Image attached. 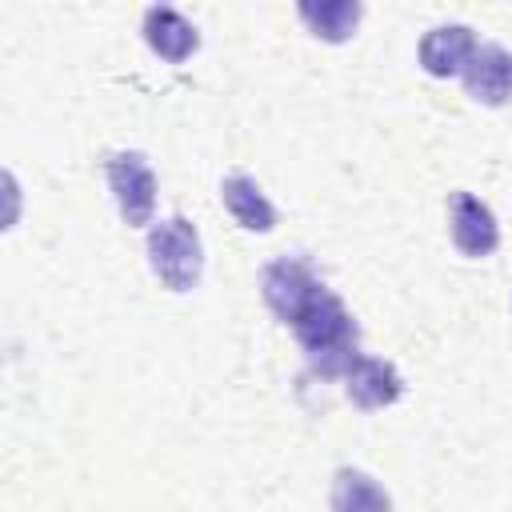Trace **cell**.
<instances>
[{
	"instance_id": "obj_6",
	"label": "cell",
	"mask_w": 512,
	"mask_h": 512,
	"mask_svg": "<svg viewBox=\"0 0 512 512\" xmlns=\"http://www.w3.org/2000/svg\"><path fill=\"white\" fill-rule=\"evenodd\" d=\"M472 52H476V36L468 24H436L420 40V68L428 76H440V80L464 76Z\"/></svg>"
},
{
	"instance_id": "obj_10",
	"label": "cell",
	"mask_w": 512,
	"mask_h": 512,
	"mask_svg": "<svg viewBox=\"0 0 512 512\" xmlns=\"http://www.w3.org/2000/svg\"><path fill=\"white\" fill-rule=\"evenodd\" d=\"M332 512H392V500L368 472L340 468L332 476Z\"/></svg>"
},
{
	"instance_id": "obj_3",
	"label": "cell",
	"mask_w": 512,
	"mask_h": 512,
	"mask_svg": "<svg viewBox=\"0 0 512 512\" xmlns=\"http://www.w3.org/2000/svg\"><path fill=\"white\" fill-rule=\"evenodd\" d=\"M104 176H108V188L116 196V208L124 216L128 228H144L152 224V212H156V172L148 164L144 152H112L104 160Z\"/></svg>"
},
{
	"instance_id": "obj_11",
	"label": "cell",
	"mask_w": 512,
	"mask_h": 512,
	"mask_svg": "<svg viewBox=\"0 0 512 512\" xmlns=\"http://www.w3.org/2000/svg\"><path fill=\"white\" fill-rule=\"evenodd\" d=\"M300 20L312 28L316 40H328V44H344L356 24H360V4L356 0H324V4H296Z\"/></svg>"
},
{
	"instance_id": "obj_9",
	"label": "cell",
	"mask_w": 512,
	"mask_h": 512,
	"mask_svg": "<svg viewBox=\"0 0 512 512\" xmlns=\"http://www.w3.org/2000/svg\"><path fill=\"white\" fill-rule=\"evenodd\" d=\"M220 200H224L228 216H232L244 232H272V228H276V208L268 204V196L260 192L256 180H248V176H240V172H236V176H224Z\"/></svg>"
},
{
	"instance_id": "obj_5",
	"label": "cell",
	"mask_w": 512,
	"mask_h": 512,
	"mask_svg": "<svg viewBox=\"0 0 512 512\" xmlns=\"http://www.w3.org/2000/svg\"><path fill=\"white\" fill-rule=\"evenodd\" d=\"M460 80L476 104H488V108L508 104L512 100V52L500 44H476Z\"/></svg>"
},
{
	"instance_id": "obj_4",
	"label": "cell",
	"mask_w": 512,
	"mask_h": 512,
	"mask_svg": "<svg viewBox=\"0 0 512 512\" xmlns=\"http://www.w3.org/2000/svg\"><path fill=\"white\" fill-rule=\"evenodd\" d=\"M448 232H452V244L472 260L492 256L500 244V224H496L492 208L484 200H476L472 192L448 196Z\"/></svg>"
},
{
	"instance_id": "obj_7",
	"label": "cell",
	"mask_w": 512,
	"mask_h": 512,
	"mask_svg": "<svg viewBox=\"0 0 512 512\" xmlns=\"http://www.w3.org/2000/svg\"><path fill=\"white\" fill-rule=\"evenodd\" d=\"M344 392L356 408H388L400 400L404 392V380L400 372L388 364V360H376V356H356L344 372Z\"/></svg>"
},
{
	"instance_id": "obj_8",
	"label": "cell",
	"mask_w": 512,
	"mask_h": 512,
	"mask_svg": "<svg viewBox=\"0 0 512 512\" xmlns=\"http://www.w3.org/2000/svg\"><path fill=\"white\" fill-rule=\"evenodd\" d=\"M144 40H148V48H152L160 60L180 64V60H188V56L196 52L200 32H196V24L184 20L176 8L152 4V8L144 12Z\"/></svg>"
},
{
	"instance_id": "obj_2",
	"label": "cell",
	"mask_w": 512,
	"mask_h": 512,
	"mask_svg": "<svg viewBox=\"0 0 512 512\" xmlns=\"http://www.w3.org/2000/svg\"><path fill=\"white\" fill-rule=\"evenodd\" d=\"M148 264L168 292H192L204 272L200 232L188 216H168L148 232Z\"/></svg>"
},
{
	"instance_id": "obj_1",
	"label": "cell",
	"mask_w": 512,
	"mask_h": 512,
	"mask_svg": "<svg viewBox=\"0 0 512 512\" xmlns=\"http://www.w3.org/2000/svg\"><path fill=\"white\" fill-rule=\"evenodd\" d=\"M260 292H264V304L276 312V320H284L296 332L312 372L320 376L348 372V364L360 356L356 352L360 328L344 308V300L328 292L304 260H292V256L272 260L260 276Z\"/></svg>"
}]
</instances>
